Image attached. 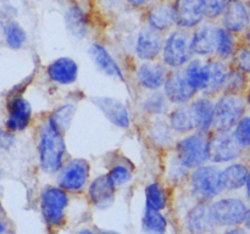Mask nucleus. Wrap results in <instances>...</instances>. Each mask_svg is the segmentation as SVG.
I'll return each mask as SVG.
<instances>
[{"mask_svg":"<svg viewBox=\"0 0 250 234\" xmlns=\"http://www.w3.org/2000/svg\"><path fill=\"white\" fill-rule=\"evenodd\" d=\"M37 153L39 167L45 175H58L68 158L65 134L59 131L48 117L39 126Z\"/></svg>","mask_w":250,"mask_h":234,"instance_id":"obj_1","label":"nucleus"},{"mask_svg":"<svg viewBox=\"0 0 250 234\" xmlns=\"http://www.w3.org/2000/svg\"><path fill=\"white\" fill-rule=\"evenodd\" d=\"M210 133L194 131L176 140L172 151L188 170L210 163Z\"/></svg>","mask_w":250,"mask_h":234,"instance_id":"obj_2","label":"nucleus"},{"mask_svg":"<svg viewBox=\"0 0 250 234\" xmlns=\"http://www.w3.org/2000/svg\"><path fill=\"white\" fill-rule=\"evenodd\" d=\"M221 171V166L211 162L190 171L188 185L198 202L212 201L225 192Z\"/></svg>","mask_w":250,"mask_h":234,"instance_id":"obj_3","label":"nucleus"},{"mask_svg":"<svg viewBox=\"0 0 250 234\" xmlns=\"http://www.w3.org/2000/svg\"><path fill=\"white\" fill-rule=\"evenodd\" d=\"M192 31L175 27L167 34H165L163 53L160 60L170 70L183 68L193 58L190 48Z\"/></svg>","mask_w":250,"mask_h":234,"instance_id":"obj_4","label":"nucleus"},{"mask_svg":"<svg viewBox=\"0 0 250 234\" xmlns=\"http://www.w3.org/2000/svg\"><path fill=\"white\" fill-rule=\"evenodd\" d=\"M248 112L244 95L221 93L215 98L214 129L212 131H233L242 117Z\"/></svg>","mask_w":250,"mask_h":234,"instance_id":"obj_5","label":"nucleus"},{"mask_svg":"<svg viewBox=\"0 0 250 234\" xmlns=\"http://www.w3.org/2000/svg\"><path fill=\"white\" fill-rule=\"evenodd\" d=\"M246 151L234 136L233 132L212 131L210 133V162L225 166L244 158Z\"/></svg>","mask_w":250,"mask_h":234,"instance_id":"obj_6","label":"nucleus"},{"mask_svg":"<svg viewBox=\"0 0 250 234\" xmlns=\"http://www.w3.org/2000/svg\"><path fill=\"white\" fill-rule=\"evenodd\" d=\"M249 209L246 202L237 196H227L210 204V214L215 226L237 227L243 223Z\"/></svg>","mask_w":250,"mask_h":234,"instance_id":"obj_7","label":"nucleus"},{"mask_svg":"<svg viewBox=\"0 0 250 234\" xmlns=\"http://www.w3.org/2000/svg\"><path fill=\"white\" fill-rule=\"evenodd\" d=\"M68 202L67 192L58 184L44 188L41 195V210L49 226L59 227L63 223Z\"/></svg>","mask_w":250,"mask_h":234,"instance_id":"obj_8","label":"nucleus"},{"mask_svg":"<svg viewBox=\"0 0 250 234\" xmlns=\"http://www.w3.org/2000/svg\"><path fill=\"white\" fill-rule=\"evenodd\" d=\"M90 170L92 166L87 158H67L62 168L59 171L56 183L67 193L81 192L89 182Z\"/></svg>","mask_w":250,"mask_h":234,"instance_id":"obj_9","label":"nucleus"},{"mask_svg":"<svg viewBox=\"0 0 250 234\" xmlns=\"http://www.w3.org/2000/svg\"><path fill=\"white\" fill-rule=\"evenodd\" d=\"M170 68L161 60L138 62L133 70L132 79L141 92L161 90L165 84Z\"/></svg>","mask_w":250,"mask_h":234,"instance_id":"obj_10","label":"nucleus"},{"mask_svg":"<svg viewBox=\"0 0 250 234\" xmlns=\"http://www.w3.org/2000/svg\"><path fill=\"white\" fill-rule=\"evenodd\" d=\"M164 41H165V34L159 33L146 24H142L141 28L137 31L132 44V53L134 58L138 62L160 60Z\"/></svg>","mask_w":250,"mask_h":234,"instance_id":"obj_11","label":"nucleus"},{"mask_svg":"<svg viewBox=\"0 0 250 234\" xmlns=\"http://www.w3.org/2000/svg\"><path fill=\"white\" fill-rule=\"evenodd\" d=\"M142 132L149 145L165 154L172 150L178 139V136L171 129L166 117L143 118Z\"/></svg>","mask_w":250,"mask_h":234,"instance_id":"obj_12","label":"nucleus"},{"mask_svg":"<svg viewBox=\"0 0 250 234\" xmlns=\"http://www.w3.org/2000/svg\"><path fill=\"white\" fill-rule=\"evenodd\" d=\"M88 55L100 73L117 82H127L125 68L103 41H93L88 48Z\"/></svg>","mask_w":250,"mask_h":234,"instance_id":"obj_13","label":"nucleus"},{"mask_svg":"<svg viewBox=\"0 0 250 234\" xmlns=\"http://www.w3.org/2000/svg\"><path fill=\"white\" fill-rule=\"evenodd\" d=\"M90 101L114 127L122 131L132 128L133 119L126 102L114 97H93Z\"/></svg>","mask_w":250,"mask_h":234,"instance_id":"obj_14","label":"nucleus"},{"mask_svg":"<svg viewBox=\"0 0 250 234\" xmlns=\"http://www.w3.org/2000/svg\"><path fill=\"white\" fill-rule=\"evenodd\" d=\"M163 92L165 93L166 98L172 106L189 104L197 95H199V93L189 84L183 72V68L170 70L165 84H164Z\"/></svg>","mask_w":250,"mask_h":234,"instance_id":"obj_15","label":"nucleus"},{"mask_svg":"<svg viewBox=\"0 0 250 234\" xmlns=\"http://www.w3.org/2000/svg\"><path fill=\"white\" fill-rule=\"evenodd\" d=\"M45 76L56 87H71L80 77V63L71 56H59L46 65Z\"/></svg>","mask_w":250,"mask_h":234,"instance_id":"obj_16","label":"nucleus"},{"mask_svg":"<svg viewBox=\"0 0 250 234\" xmlns=\"http://www.w3.org/2000/svg\"><path fill=\"white\" fill-rule=\"evenodd\" d=\"M142 22L159 33L167 34L176 27L173 20L172 0H156L144 11H142Z\"/></svg>","mask_w":250,"mask_h":234,"instance_id":"obj_17","label":"nucleus"},{"mask_svg":"<svg viewBox=\"0 0 250 234\" xmlns=\"http://www.w3.org/2000/svg\"><path fill=\"white\" fill-rule=\"evenodd\" d=\"M172 10L178 28L193 31L207 21L202 0H172Z\"/></svg>","mask_w":250,"mask_h":234,"instance_id":"obj_18","label":"nucleus"},{"mask_svg":"<svg viewBox=\"0 0 250 234\" xmlns=\"http://www.w3.org/2000/svg\"><path fill=\"white\" fill-rule=\"evenodd\" d=\"M217 22L205 21L192 31L190 48L194 58H215Z\"/></svg>","mask_w":250,"mask_h":234,"instance_id":"obj_19","label":"nucleus"},{"mask_svg":"<svg viewBox=\"0 0 250 234\" xmlns=\"http://www.w3.org/2000/svg\"><path fill=\"white\" fill-rule=\"evenodd\" d=\"M66 31L76 40H84L90 33V17L87 10L77 1H70L63 11Z\"/></svg>","mask_w":250,"mask_h":234,"instance_id":"obj_20","label":"nucleus"},{"mask_svg":"<svg viewBox=\"0 0 250 234\" xmlns=\"http://www.w3.org/2000/svg\"><path fill=\"white\" fill-rule=\"evenodd\" d=\"M217 23L241 38L250 27V15L247 0H229Z\"/></svg>","mask_w":250,"mask_h":234,"instance_id":"obj_21","label":"nucleus"},{"mask_svg":"<svg viewBox=\"0 0 250 234\" xmlns=\"http://www.w3.org/2000/svg\"><path fill=\"white\" fill-rule=\"evenodd\" d=\"M33 119V109L26 98L22 95L12 98L7 105V118L5 121V128L12 133L26 131Z\"/></svg>","mask_w":250,"mask_h":234,"instance_id":"obj_22","label":"nucleus"},{"mask_svg":"<svg viewBox=\"0 0 250 234\" xmlns=\"http://www.w3.org/2000/svg\"><path fill=\"white\" fill-rule=\"evenodd\" d=\"M172 105L166 98L165 93L161 90L154 92H141L137 102V109L143 118L153 117H166Z\"/></svg>","mask_w":250,"mask_h":234,"instance_id":"obj_23","label":"nucleus"},{"mask_svg":"<svg viewBox=\"0 0 250 234\" xmlns=\"http://www.w3.org/2000/svg\"><path fill=\"white\" fill-rule=\"evenodd\" d=\"M116 185L112 183L107 173L97 176L88 185V197L98 209H106L112 205L116 195Z\"/></svg>","mask_w":250,"mask_h":234,"instance_id":"obj_24","label":"nucleus"},{"mask_svg":"<svg viewBox=\"0 0 250 234\" xmlns=\"http://www.w3.org/2000/svg\"><path fill=\"white\" fill-rule=\"evenodd\" d=\"M197 131L210 133L214 129L215 98L199 94L189 102Z\"/></svg>","mask_w":250,"mask_h":234,"instance_id":"obj_25","label":"nucleus"},{"mask_svg":"<svg viewBox=\"0 0 250 234\" xmlns=\"http://www.w3.org/2000/svg\"><path fill=\"white\" fill-rule=\"evenodd\" d=\"M207 61L208 68H209V79H208V85L203 94L216 98L224 92L231 63L217 58H208Z\"/></svg>","mask_w":250,"mask_h":234,"instance_id":"obj_26","label":"nucleus"},{"mask_svg":"<svg viewBox=\"0 0 250 234\" xmlns=\"http://www.w3.org/2000/svg\"><path fill=\"white\" fill-rule=\"evenodd\" d=\"M250 163L244 158L227 163L222 167L221 176L225 192H237L246 187Z\"/></svg>","mask_w":250,"mask_h":234,"instance_id":"obj_27","label":"nucleus"},{"mask_svg":"<svg viewBox=\"0 0 250 234\" xmlns=\"http://www.w3.org/2000/svg\"><path fill=\"white\" fill-rule=\"evenodd\" d=\"M166 119H167L171 129L178 136H186V134L197 131L194 117H193L189 104L172 106L168 114L166 115Z\"/></svg>","mask_w":250,"mask_h":234,"instance_id":"obj_28","label":"nucleus"},{"mask_svg":"<svg viewBox=\"0 0 250 234\" xmlns=\"http://www.w3.org/2000/svg\"><path fill=\"white\" fill-rule=\"evenodd\" d=\"M215 227L208 202H198L187 214V228L192 234H207Z\"/></svg>","mask_w":250,"mask_h":234,"instance_id":"obj_29","label":"nucleus"},{"mask_svg":"<svg viewBox=\"0 0 250 234\" xmlns=\"http://www.w3.org/2000/svg\"><path fill=\"white\" fill-rule=\"evenodd\" d=\"M241 44V38L232 32L227 31L225 27L217 23L216 27V55L215 58L229 62Z\"/></svg>","mask_w":250,"mask_h":234,"instance_id":"obj_30","label":"nucleus"},{"mask_svg":"<svg viewBox=\"0 0 250 234\" xmlns=\"http://www.w3.org/2000/svg\"><path fill=\"white\" fill-rule=\"evenodd\" d=\"M76 112H77V105L75 102L66 101L56 106L46 117L59 131L66 134L71 123H72L73 118H75Z\"/></svg>","mask_w":250,"mask_h":234,"instance_id":"obj_31","label":"nucleus"},{"mask_svg":"<svg viewBox=\"0 0 250 234\" xmlns=\"http://www.w3.org/2000/svg\"><path fill=\"white\" fill-rule=\"evenodd\" d=\"M165 170L166 177L173 184H181V183H188L189 179L190 170H188L182 162L177 158L172 150L166 153L165 157Z\"/></svg>","mask_w":250,"mask_h":234,"instance_id":"obj_32","label":"nucleus"},{"mask_svg":"<svg viewBox=\"0 0 250 234\" xmlns=\"http://www.w3.org/2000/svg\"><path fill=\"white\" fill-rule=\"evenodd\" d=\"M4 39L11 50H20L27 43V32L16 21H9L4 24Z\"/></svg>","mask_w":250,"mask_h":234,"instance_id":"obj_33","label":"nucleus"},{"mask_svg":"<svg viewBox=\"0 0 250 234\" xmlns=\"http://www.w3.org/2000/svg\"><path fill=\"white\" fill-rule=\"evenodd\" d=\"M143 229L148 234H165L167 229V221L165 216L158 210L146 207L142 219Z\"/></svg>","mask_w":250,"mask_h":234,"instance_id":"obj_34","label":"nucleus"},{"mask_svg":"<svg viewBox=\"0 0 250 234\" xmlns=\"http://www.w3.org/2000/svg\"><path fill=\"white\" fill-rule=\"evenodd\" d=\"M146 207L163 211L167 205V194L159 182H151L146 187Z\"/></svg>","mask_w":250,"mask_h":234,"instance_id":"obj_35","label":"nucleus"},{"mask_svg":"<svg viewBox=\"0 0 250 234\" xmlns=\"http://www.w3.org/2000/svg\"><path fill=\"white\" fill-rule=\"evenodd\" d=\"M250 87V78L243 72L238 71L237 68L232 67L229 68V77H227L226 84H225L224 92L229 93V94H237V95H244L248 92Z\"/></svg>","mask_w":250,"mask_h":234,"instance_id":"obj_36","label":"nucleus"},{"mask_svg":"<svg viewBox=\"0 0 250 234\" xmlns=\"http://www.w3.org/2000/svg\"><path fill=\"white\" fill-rule=\"evenodd\" d=\"M106 173L117 188L126 185L133 178V171H132L131 166L125 162V161L112 163L111 167L109 168Z\"/></svg>","mask_w":250,"mask_h":234,"instance_id":"obj_37","label":"nucleus"},{"mask_svg":"<svg viewBox=\"0 0 250 234\" xmlns=\"http://www.w3.org/2000/svg\"><path fill=\"white\" fill-rule=\"evenodd\" d=\"M233 134L246 153L250 151V114L247 112L233 128Z\"/></svg>","mask_w":250,"mask_h":234,"instance_id":"obj_38","label":"nucleus"},{"mask_svg":"<svg viewBox=\"0 0 250 234\" xmlns=\"http://www.w3.org/2000/svg\"><path fill=\"white\" fill-rule=\"evenodd\" d=\"M232 67L237 68L238 71L243 72L250 78V49L247 48L243 44H239L233 58L229 61Z\"/></svg>","mask_w":250,"mask_h":234,"instance_id":"obj_39","label":"nucleus"},{"mask_svg":"<svg viewBox=\"0 0 250 234\" xmlns=\"http://www.w3.org/2000/svg\"><path fill=\"white\" fill-rule=\"evenodd\" d=\"M202 1L207 21L219 22L229 0H202Z\"/></svg>","mask_w":250,"mask_h":234,"instance_id":"obj_40","label":"nucleus"},{"mask_svg":"<svg viewBox=\"0 0 250 234\" xmlns=\"http://www.w3.org/2000/svg\"><path fill=\"white\" fill-rule=\"evenodd\" d=\"M15 143V133L0 127V149H10Z\"/></svg>","mask_w":250,"mask_h":234,"instance_id":"obj_41","label":"nucleus"},{"mask_svg":"<svg viewBox=\"0 0 250 234\" xmlns=\"http://www.w3.org/2000/svg\"><path fill=\"white\" fill-rule=\"evenodd\" d=\"M126 6L134 11H144L148 6H150L156 0H124Z\"/></svg>","mask_w":250,"mask_h":234,"instance_id":"obj_42","label":"nucleus"},{"mask_svg":"<svg viewBox=\"0 0 250 234\" xmlns=\"http://www.w3.org/2000/svg\"><path fill=\"white\" fill-rule=\"evenodd\" d=\"M241 44L250 49V27L241 36Z\"/></svg>","mask_w":250,"mask_h":234,"instance_id":"obj_43","label":"nucleus"},{"mask_svg":"<svg viewBox=\"0 0 250 234\" xmlns=\"http://www.w3.org/2000/svg\"><path fill=\"white\" fill-rule=\"evenodd\" d=\"M224 234H247L246 231L242 228H236V227H233L232 229H229V231L225 232Z\"/></svg>","mask_w":250,"mask_h":234,"instance_id":"obj_44","label":"nucleus"},{"mask_svg":"<svg viewBox=\"0 0 250 234\" xmlns=\"http://www.w3.org/2000/svg\"><path fill=\"white\" fill-rule=\"evenodd\" d=\"M244 189H246V195H247V197H248V199H250V168H249L248 178H247L246 187H244Z\"/></svg>","mask_w":250,"mask_h":234,"instance_id":"obj_45","label":"nucleus"},{"mask_svg":"<svg viewBox=\"0 0 250 234\" xmlns=\"http://www.w3.org/2000/svg\"><path fill=\"white\" fill-rule=\"evenodd\" d=\"M243 224L244 227H246L247 229H248V231H250V210L248 211V214H247V216H246V218H244V221H243Z\"/></svg>","mask_w":250,"mask_h":234,"instance_id":"obj_46","label":"nucleus"},{"mask_svg":"<svg viewBox=\"0 0 250 234\" xmlns=\"http://www.w3.org/2000/svg\"><path fill=\"white\" fill-rule=\"evenodd\" d=\"M244 99H246V102H247V109H248V112L250 114V87L248 89V92L244 94Z\"/></svg>","mask_w":250,"mask_h":234,"instance_id":"obj_47","label":"nucleus"},{"mask_svg":"<svg viewBox=\"0 0 250 234\" xmlns=\"http://www.w3.org/2000/svg\"><path fill=\"white\" fill-rule=\"evenodd\" d=\"M78 234H93V233L90 231H88V229H83V231L78 232Z\"/></svg>","mask_w":250,"mask_h":234,"instance_id":"obj_48","label":"nucleus"},{"mask_svg":"<svg viewBox=\"0 0 250 234\" xmlns=\"http://www.w3.org/2000/svg\"><path fill=\"white\" fill-rule=\"evenodd\" d=\"M102 234H120V233H116V232H105V233H102Z\"/></svg>","mask_w":250,"mask_h":234,"instance_id":"obj_49","label":"nucleus"},{"mask_svg":"<svg viewBox=\"0 0 250 234\" xmlns=\"http://www.w3.org/2000/svg\"><path fill=\"white\" fill-rule=\"evenodd\" d=\"M2 232H4V227H2V224L0 223V234H1Z\"/></svg>","mask_w":250,"mask_h":234,"instance_id":"obj_50","label":"nucleus"},{"mask_svg":"<svg viewBox=\"0 0 250 234\" xmlns=\"http://www.w3.org/2000/svg\"><path fill=\"white\" fill-rule=\"evenodd\" d=\"M247 4H248V10H249V15H250V0H247Z\"/></svg>","mask_w":250,"mask_h":234,"instance_id":"obj_51","label":"nucleus"},{"mask_svg":"<svg viewBox=\"0 0 250 234\" xmlns=\"http://www.w3.org/2000/svg\"><path fill=\"white\" fill-rule=\"evenodd\" d=\"M0 176H1V172H0Z\"/></svg>","mask_w":250,"mask_h":234,"instance_id":"obj_52","label":"nucleus"}]
</instances>
